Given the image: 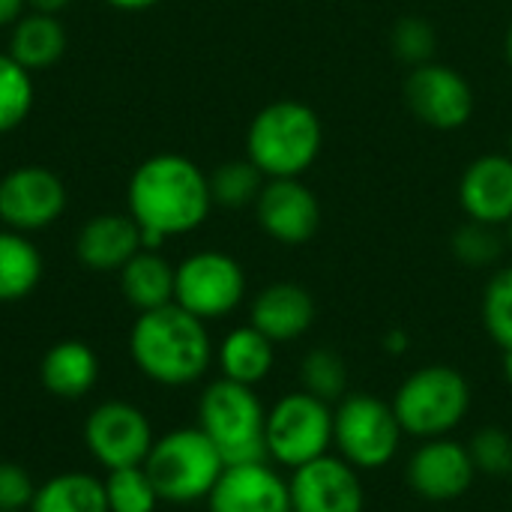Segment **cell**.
<instances>
[{"label": "cell", "mask_w": 512, "mask_h": 512, "mask_svg": "<svg viewBox=\"0 0 512 512\" xmlns=\"http://www.w3.org/2000/svg\"><path fill=\"white\" fill-rule=\"evenodd\" d=\"M153 441L156 438L147 414L129 402H102L84 423V444L108 471L144 465Z\"/></svg>", "instance_id": "12"}, {"label": "cell", "mask_w": 512, "mask_h": 512, "mask_svg": "<svg viewBox=\"0 0 512 512\" xmlns=\"http://www.w3.org/2000/svg\"><path fill=\"white\" fill-rule=\"evenodd\" d=\"M210 512H294L288 480L267 462L231 465L207 498Z\"/></svg>", "instance_id": "16"}, {"label": "cell", "mask_w": 512, "mask_h": 512, "mask_svg": "<svg viewBox=\"0 0 512 512\" xmlns=\"http://www.w3.org/2000/svg\"><path fill=\"white\" fill-rule=\"evenodd\" d=\"M300 384L306 393L336 405L348 396V363L333 348H312L300 363Z\"/></svg>", "instance_id": "28"}, {"label": "cell", "mask_w": 512, "mask_h": 512, "mask_svg": "<svg viewBox=\"0 0 512 512\" xmlns=\"http://www.w3.org/2000/svg\"><path fill=\"white\" fill-rule=\"evenodd\" d=\"M246 300V273L240 261L219 249H201L174 270V303L201 321H219Z\"/></svg>", "instance_id": "9"}, {"label": "cell", "mask_w": 512, "mask_h": 512, "mask_svg": "<svg viewBox=\"0 0 512 512\" xmlns=\"http://www.w3.org/2000/svg\"><path fill=\"white\" fill-rule=\"evenodd\" d=\"M225 468L228 465L219 450L198 426L174 429L156 438L144 459V471L153 480L159 501L168 504L207 501Z\"/></svg>", "instance_id": "6"}, {"label": "cell", "mask_w": 512, "mask_h": 512, "mask_svg": "<svg viewBox=\"0 0 512 512\" xmlns=\"http://www.w3.org/2000/svg\"><path fill=\"white\" fill-rule=\"evenodd\" d=\"M507 243H510V246H512V219H510V222H507Z\"/></svg>", "instance_id": "41"}, {"label": "cell", "mask_w": 512, "mask_h": 512, "mask_svg": "<svg viewBox=\"0 0 512 512\" xmlns=\"http://www.w3.org/2000/svg\"><path fill=\"white\" fill-rule=\"evenodd\" d=\"M504 51H507V60H510L512 66V21L510 27H507V36H504Z\"/></svg>", "instance_id": "40"}, {"label": "cell", "mask_w": 512, "mask_h": 512, "mask_svg": "<svg viewBox=\"0 0 512 512\" xmlns=\"http://www.w3.org/2000/svg\"><path fill=\"white\" fill-rule=\"evenodd\" d=\"M480 318L489 339L507 354L512 351V267H498L480 300Z\"/></svg>", "instance_id": "29"}, {"label": "cell", "mask_w": 512, "mask_h": 512, "mask_svg": "<svg viewBox=\"0 0 512 512\" xmlns=\"http://www.w3.org/2000/svg\"><path fill=\"white\" fill-rule=\"evenodd\" d=\"M504 378H507V384L512 387V351L504 354Z\"/></svg>", "instance_id": "39"}, {"label": "cell", "mask_w": 512, "mask_h": 512, "mask_svg": "<svg viewBox=\"0 0 512 512\" xmlns=\"http://www.w3.org/2000/svg\"><path fill=\"white\" fill-rule=\"evenodd\" d=\"M255 219L270 240L282 246H306L321 228V201L303 177L267 180L255 201Z\"/></svg>", "instance_id": "14"}, {"label": "cell", "mask_w": 512, "mask_h": 512, "mask_svg": "<svg viewBox=\"0 0 512 512\" xmlns=\"http://www.w3.org/2000/svg\"><path fill=\"white\" fill-rule=\"evenodd\" d=\"M42 255L36 243L12 228L0 231V303L30 297L42 279Z\"/></svg>", "instance_id": "24"}, {"label": "cell", "mask_w": 512, "mask_h": 512, "mask_svg": "<svg viewBox=\"0 0 512 512\" xmlns=\"http://www.w3.org/2000/svg\"><path fill=\"white\" fill-rule=\"evenodd\" d=\"M477 477L512 480V435L501 426H483L468 441Z\"/></svg>", "instance_id": "32"}, {"label": "cell", "mask_w": 512, "mask_h": 512, "mask_svg": "<svg viewBox=\"0 0 512 512\" xmlns=\"http://www.w3.org/2000/svg\"><path fill=\"white\" fill-rule=\"evenodd\" d=\"M210 177V195L213 204L228 207V210H240L258 201L267 177L249 162V159H228L222 165L213 168Z\"/></svg>", "instance_id": "26"}, {"label": "cell", "mask_w": 512, "mask_h": 512, "mask_svg": "<svg viewBox=\"0 0 512 512\" xmlns=\"http://www.w3.org/2000/svg\"><path fill=\"white\" fill-rule=\"evenodd\" d=\"M30 512H108L105 480L81 471L57 474L45 486H36Z\"/></svg>", "instance_id": "25"}, {"label": "cell", "mask_w": 512, "mask_h": 512, "mask_svg": "<svg viewBox=\"0 0 512 512\" xmlns=\"http://www.w3.org/2000/svg\"><path fill=\"white\" fill-rule=\"evenodd\" d=\"M390 48L393 54L405 63V66H423L429 60H435V48H438V30L432 27L429 18L423 15H405L393 24L390 33Z\"/></svg>", "instance_id": "33"}, {"label": "cell", "mask_w": 512, "mask_h": 512, "mask_svg": "<svg viewBox=\"0 0 512 512\" xmlns=\"http://www.w3.org/2000/svg\"><path fill=\"white\" fill-rule=\"evenodd\" d=\"M507 153H510V156H512V132H510V150H507Z\"/></svg>", "instance_id": "42"}, {"label": "cell", "mask_w": 512, "mask_h": 512, "mask_svg": "<svg viewBox=\"0 0 512 512\" xmlns=\"http://www.w3.org/2000/svg\"><path fill=\"white\" fill-rule=\"evenodd\" d=\"M315 297L297 282H273L261 288L249 306V324L273 345L303 339L315 324Z\"/></svg>", "instance_id": "18"}, {"label": "cell", "mask_w": 512, "mask_h": 512, "mask_svg": "<svg viewBox=\"0 0 512 512\" xmlns=\"http://www.w3.org/2000/svg\"><path fill=\"white\" fill-rule=\"evenodd\" d=\"M477 480V468L471 462L468 444L456 438H432L420 441L405 465L408 489L426 504H453L471 492Z\"/></svg>", "instance_id": "13"}, {"label": "cell", "mask_w": 512, "mask_h": 512, "mask_svg": "<svg viewBox=\"0 0 512 512\" xmlns=\"http://www.w3.org/2000/svg\"><path fill=\"white\" fill-rule=\"evenodd\" d=\"M210 210V177L189 156L156 153L129 177L126 213L138 222L144 249H162L165 240L198 231Z\"/></svg>", "instance_id": "1"}, {"label": "cell", "mask_w": 512, "mask_h": 512, "mask_svg": "<svg viewBox=\"0 0 512 512\" xmlns=\"http://www.w3.org/2000/svg\"><path fill=\"white\" fill-rule=\"evenodd\" d=\"M324 150V123L300 99L264 105L246 129V159L267 177H303Z\"/></svg>", "instance_id": "3"}, {"label": "cell", "mask_w": 512, "mask_h": 512, "mask_svg": "<svg viewBox=\"0 0 512 512\" xmlns=\"http://www.w3.org/2000/svg\"><path fill=\"white\" fill-rule=\"evenodd\" d=\"M111 9H120V12H144V9H153L159 6L162 0H105Z\"/></svg>", "instance_id": "37"}, {"label": "cell", "mask_w": 512, "mask_h": 512, "mask_svg": "<svg viewBox=\"0 0 512 512\" xmlns=\"http://www.w3.org/2000/svg\"><path fill=\"white\" fill-rule=\"evenodd\" d=\"M45 390L57 399H81L99 378V357L81 339H63L48 348L39 366Z\"/></svg>", "instance_id": "20"}, {"label": "cell", "mask_w": 512, "mask_h": 512, "mask_svg": "<svg viewBox=\"0 0 512 512\" xmlns=\"http://www.w3.org/2000/svg\"><path fill=\"white\" fill-rule=\"evenodd\" d=\"M141 249V228L129 213H99L75 237V258L96 273H120Z\"/></svg>", "instance_id": "19"}, {"label": "cell", "mask_w": 512, "mask_h": 512, "mask_svg": "<svg viewBox=\"0 0 512 512\" xmlns=\"http://www.w3.org/2000/svg\"><path fill=\"white\" fill-rule=\"evenodd\" d=\"M66 51V27L51 12H24L9 27V57L24 69L39 72L54 66Z\"/></svg>", "instance_id": "21"}, {"label": "cell", "mask_w": 512, "mask_h": 512, "mask_svg": "<svg viewBox=\"0 0 512 512\" xmlns=\"http://www.w3.org/2000/svg\"><path fill=\"white\" fill-rule=\"evenodd\" d=\"M198 429L213 441L228 468L267 462V408L255 387L228 378L207 384L198 399Z\"/></svg>", "instance_id": "5"}, {"label": "cell", "mask_w": 512, "mask_h": 512, "mask_svg": "<svg viewBox=\"0 0 512 512\" xmlns=\"http://www.w3.org/2000/svg\"><path fill=\"white\" fill-rule=\"evenodd\" d=\"M129 354L141 375L162 387H189L201 381L216 360L207 321L189 315L177 303L141 312L135 318Z\"/></svg>", "instance_id": "2"}, {"label": "cell", "mask_w": 512, "mask_h": 512, "mask_svg": "<svg viewBox=\"0 0 512 512\" xmlns=\"http://www.w3.org/2000/svg\"><path fill=\"white\" fill-rule=\"evenodd\" d=\"M36 486L30 474L15 462H0V512L30 510Z\"/></svg>", "instance_id": "34"}, {"label": "cell", "mask_w": 512, "mask_h": 512, "mask_svg": "<svg viewBox=\"0 0 512 512\" xmlns=\"http://www.w3.org/2000/svg\"><path fill=\"white\" fill-rule=\"evenodd\" d=\"M474 87L450 63L429 60L414 66L405 78L408 111L435 132H456L474 117Z\"/></svg>", "instance_id": "10"}, {"label": "cell", "mask_w": 512, "mask_h": 512, "mask_svg": "<svg viewBox=\"0 0 512 512\" xmlns=\"http://www.w3.org/2000/svg\"><path fill=\"white\" fill-rule=\"evenodd\" d=\"M408 348H411V339H408V333H405V330L393 327V330L384 336V351H387V354H393V357H402Z\"/></svg>", "instance_id": "36"}, {"label": "cell", "mask_w": 512, "mask_h": 512, "mask_svg": "<svg viewBox=\"0 0 512 512\" xmlns=\"http://www.w3.org/2000/svg\"><path fill=\"white\" fill-rule=\"evenodd\" d=\"M471 402L474 390L465 372L447 363H429L399 384L390 405L408 438L432 441L453 435L471 414Z\"/></svg>", "instance_id": "4"}, {"label": "cell", "mask_w": 512, "mask_h": 512, "mask_svg": "<svg viewBox=\"0 0 512 512\" xmlns=\"http://www.w3.org/2000/svg\"><path fill=\"white\" fill-rule=\"evenodd\" d=\"M15 512H24V510H15Z\"/></svg>", "instance_id": "43"}, {"label": "cell", "mask_w": 512, "mask_h": 512, "mask_svg": "<svg viewBox=\"0 0 512 512\" xmlns=\"http://www.w3.org/2000/svg\"><path fill=\"white\" fill-rule=\"evenodd\" d=\"M453 258L471 270H486L495 267L504 255V237L495 225H483L474 219H465L453 237H450Z\"/></svg>", "instance_id": "31"}, {"label": "cell", "mask_w": 512, "mask_h": 512, "mask_svg": "<svg viewBox=\"0 0 512 512\" xmlns=\"http://www.w3.org/2000/svg\"><path fill=\"white\" fill-rule=\"evenodd\" d=\"M459 207L483 225H507L512 219V156L483 153L459 177Z\"/></svg>", "instance_id": "17"}, {"label": "cell", "mask_w": 512, "mask_h": 512, "mask_svg": "<svg viewBox=\"0 0 512 512\" xmlns=\"http://www.w3.org/2000/svg\"><path fill=\"white\" fill-rule=\"evenodd\" d=\"M267 462L279 468H303L333 450V405L297 390L276 399L267 411Z\"/></svg>", "instance_id": "8"}, {"label": "cell", "mask_w": 512, "mask_h": 512, "mask_svg": "<svg viewBox=\"0 0 512 512\" xmlns=\"http://www.w3.org/2000/svg\"><path fill=\"white\" fill-rule=\"evenodd\" d=\"M27 9V0H0V27H12Z\"/></svg>", "instance_id": "35"}, {"label": "cell", "mask_w": 512, "mask_h": 512, "mask_svg": "<svg viewBox=\"0 0 512 512\" xmlns=\"http://www.w3.org/2000/svg\"><path fill=\"white\" fill-rule=\"evenodd\" d=\"M294 512H363L366 492L360 471L342 456L327 453L303 468L291 471L288 480Z\"/></svg>", "instance_id": "15"}, {"label": "cell", "mask_w": 512, "mask_h": 512, "mask_svg": "<svg viewBox=\"0 0 512 512\" xmlns=\"http://www.w3.org/2000/svg\"><path fill=\"white\" fill-rule=\"evenodd\" d=\"M105 498H108V512H156L159 507V492L147 477L144 465L108 471Z\"/></svg>", "instance_id": "30"}, {"label": "cell", "mask_w": 512, "mask_h": 512, "mask_svg": "<svg viewBox=\"0 0 512 512\" xmlns=\"http://www.w3.org/2000/svg\"><path fill=\"white\" fill-rule=\"evenodd\" d=\"M216 363L222 378L255 387L276 366V345L252 324L234 327L216 348Z\"/></svg>", "instance_id": "22"}, {"label": "cell", "mask_w": 512, "mask_h": 512, "mask_svg": "<svg viewBox=\"0 0 512 512\" xmlns=\"http://www.w3.org/2000/svg\"><path fill=\"white\" fill-rule=\"evenodd\" d=\"M33 72L9 54H0V135L15 132L33 111Z\"/></svg>", "instance_id": "27"}, {"label": "cell", "mask_w": 512, "mask_h": 512, "mask_svg": "<svg viewBox=\"0 0 512 512\" xmlns=\"http://www.w3.org/2000/svg\"><path fill=\"white\" fill-rule=\"evenodd\" d=\"M72 0H27V6L33 12H51V15H60Z\"/></svg>", "instance_id": "38"}, {"label": "cell", "mask_w": 512, "mask_h": 512, "mask_svg": "<svg viewBox=\"0 0 512 512\" xmlns=\"http://www.w3.org/2000/svg\"><path fill=\"white\" fill-rule=\"evenodd\" d=\"M174 270L171 261L159 249H141L120 270V291L132 309L153 312L174 303Z\"/></svg>", "instance_id": "23"}, {"label": "cell", "mask_w": 512, "mask_h": 512, "mask_svg": "<svg viewBox=\"0 0 512 512\" xmlns=\"http://www.w3.org/2000/svg\"><path fill=\"white\" fill-rule=\"evenodd\" d=\"M402 426L390 402L372 393H348L333 405V450L351 468L381 471L402 447Z\"/></svg>", "instance_id": "7"}, {"label": "cell", "mask_w": 512, "mask_h": 512, "mask_svg": "<svg viewBox=\"0 0 512 512\" xmlns=\"http://www.w3.org/2000/svg\"><path fill=\"white\" fill-rule=\"evenodd\" d=\"M69 204L63 180L45 165H21L0 177V222L12 231L33 234L51 228Z\"/></svg>", "instance_id": "11"}]
</instances>
